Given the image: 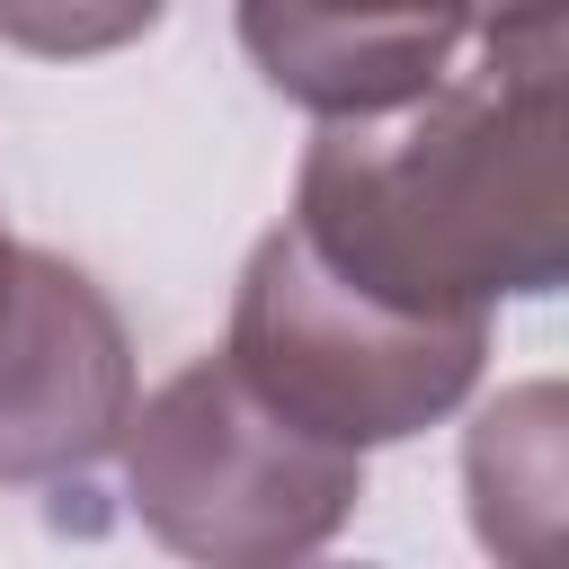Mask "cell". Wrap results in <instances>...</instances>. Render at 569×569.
Wrapping results in <instances>:
<instances>
[{
    "label": "cell",
    "instance_id": "cell-1",
    "mask_svg": "<svg viewBox=\"0 0 569 569\" xmlns=\"http://www.w3.org/2000/svg\"><path fill=\"white\" fill-rule=\"evenodd\" d=\"M560 0H516L480 44L382 116H320L293 231L329 276L391 311L489 320L569 276V107Z\"/></svg>",
    "mask_w": 569,
    "mask_h": 569
},
{
    "label": "cell",
    "instance_id": "cell-2",
    "mask_svg": "<svg viewBox=\"0 0 569 569\" xmlns=\"http://www.w3.org/2000/svg\"><path fill=\"white\" fill-rule=\"evenodd\" d=\"M124 498L151 542L213 569H284L338 542L365 498V453L267 409L231 356L178 365L124 409Z\"/></svg>",
    "mask_w": 569,
    "mask_h": 569
},
{
    "label": "cell",
    "instance_id": "cell-3",
    "mask_svg": "<svg viewBox=\"0 0 569 569\" xmlns=\"http://www.w3.org/2000/svg\"><path fill=\"white\" fill-rule=\"evenodd\" d=\"M222 356L293 427H311L347 453H373L471 400V382L489 365V320L391 311V302L356 293L347 276H329L293 222H276L231 284Z\"/></svg>",
    "mask_w": 569,
    "mask_h": 569
},
{
    "label": "cell",
    "instance_id": "cell-4",
    "mask_svg": "<svg viewBox=\"0 0 569 569\" xmlns=\"http://www.w3.org/2000/svg\"><path fill=\"white\" fill-rule=\"evenodd\" d=\"M133 409V338L98 276L53 249H27L18 302L0 320V489L80 480L116 453Z\"/></svg>",
    "mask_w": 569,
    "mask_h": 569
},
{
    "label": "cell",
    "instance_id": "cell-5",
    "mask_svg": "<svg viewBox=\"0 0 569 569\" xmlns=\"http://www.w3.org/2000/svg\"><path fill=\"white\" fill-rule=\"evenodd\" d=\"M516 0H240V44L302 116H382L445 80Z\"/></svg>",
    "mask_w": 569,
    "mask_h": 569
},
{
    "label": "cell",
    "instance_id": "cell-6",
    "mask_svg": "<svg viewBox=\"0 0 569 569\" xmlns=\"http://www.w3.org/2000/svg\"><path fill=\"white\" fill-rule=\"evenodd\" d=\"M471 525L498 560H551L560 551V382H525L480 409L462 445Z\"/></svg>",
    "mask_w": 569,
    "mask_h": 569
},
{
    "label": "cell",
    "instance_id": "cell-7",
    "mask_svg": "<svg viewBox=\"0 0 569 569\" xmlns=\"http://www.w3.org/2000/svg\"><path fill=\"white\" fill-rule=\"evenodd\" d=\"M169 0H0V44L36 62H98L160 27Z\"/></svg>",
    "mask_w": 569,
    "mask_h": 569
}]
</instances>
